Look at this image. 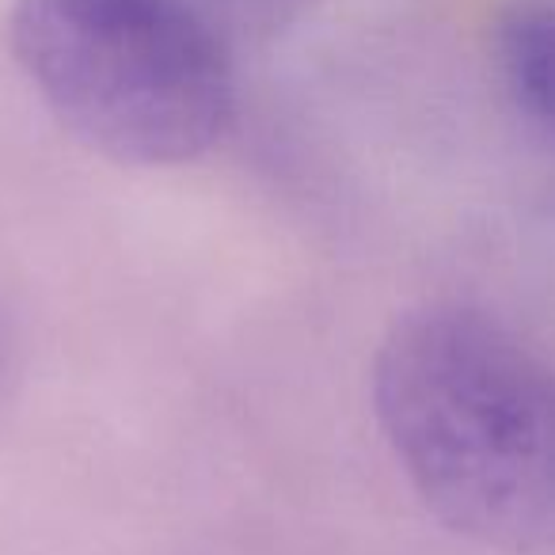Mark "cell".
<instances>
[{"label":"cell","mask_w":555,"mask_h":555,"mask_svg":"<svg viewBox=\"0 0 555 555\" xmlns=\"http://www.w3.org/2000/svg\"><path fill=\"white\" fill-rule=\"evenodd\" d=\"M373 411L423 506L502 555H555V373L502 320L434 301L392 320Z\"/></svg>","instance_id":"cell-1"},{"label":"cell","mask_w":555,"mask_h":555,"mask_svg":"<svg viewBox=\"0 0 555 555\" xmlns=\"http://www.w3.org/2000/svg\"><path fill=\"white\" fill-rule=\"evenodd\" d=\"M9 42L50 115L115 164L198 160L232 122L236 50L186 0H12Z\"/></svg>","instance_id":"cell-2"},{"label":"cell","mask_w":555,"mask_h":555,"mask_svg":"<svg viewBox=\"0 0 555 555\" xmlns=\"http://www.w3.org/2000/svg\"><path fill=\"white\" fill-rule=\"evenodd\" d=\"M4 377H9V332L0 320V392H4Z\"/></svg>","instance_id":"cell-5"},{"label":"cell","mask_w":555,"mask_h":555,"mask_svg":"<svg viewBox=\"0 0 555 555\" xmlns=\"http://www.w3.org/2000/svg\"><path fill=\"white\" fill-rule=\"evenodd\" d=\"M232 50L294 27L317 0H186Z\"/></svg>","instance_id":"cell-4"},{"label":"cell","mask_w":555,"mask_h":555,"mask_svg":"<svg viewBox=\"0 0 555 555\" xmlns=\"http://www.w3.org/2000/svg\"><path fill=\"white\" fill-rule=\"evenodd\" d=\"M514 100L555 133V0H514L494 31Z\"/></svg>","instance_id":"cell-3"}]
</instances>
